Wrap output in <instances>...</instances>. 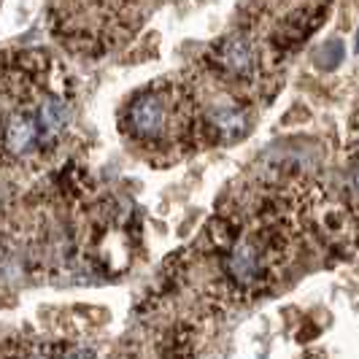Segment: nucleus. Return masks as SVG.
Masks as SVG:
<instances>
[{"mask_svg": "<svg viewBox=\"0 0 359 359\" xmlns=\"http://www.w3.org/2000/svg\"><path fill=\"white\" fill-rule=\"evenodd\" d=\"M189 125V100L173 87H157L138 95L127 108V130L149 146L170 144Z\"/></svg>", "mask_w": 359, "mask_h": 359, "instance_id": "f03ea898", "label": "nucleus"}, {"mask_svg": "<svg viewBox=\"0 0 359 359\" xmlns=\"http://www.w3.org/2000/svg\"><path fill=\"white\" fill-rule=\"evenodd\" d=\"M211 127L219 133L222 141H238L249 125H246L243 108L233 106V103H219L211 108Z\"/></svg>", "mask_w": 359, "mask_h": 359, "instance_id": "39448f33", "label": "nucleus"}, {"mask_svg": "<svg viewBox=\"0 0 359 359\" xmlns=\"http://www.w3.org/2000/svg\"><path fill=\"white\" fill-rule=\"evenodd\" d=\"M270 259L273 257L268 254V243L262 238H254V235L238 238L227 249V259H224L230 284L243 292L262 287L270 273Z\"/></svg>", "mask_w": 359, "mask_h": 359, "instance_id": "7ed1b4c3", "label": "nucleus"}, {"mask_svg": "<svg viewBox=\"0 0 359 359\" xmlns=\"http://www.w3.org/2000/svg\"><path fill=\"white\" fill-rule=\"evenodd\" d=\"M357 52H359V33H357Z\"/></svg>", "mask_w": 359, "mask_h": 359, "instance_id": "0eeeda50", "label": "nucleus"}, {"mask_svg": "<svg viewBox=\"0 0 359 359\" xmlns=\"http://www.w3.org/2000/svg\"><path fill=\"white\" fill-rule=\"evenodd\" d=\"M351 184L357 187V192H359V165L354 168V173H351Z\"/></svg>", "mask_w": 359, "mask_h": 359, "instance_id": "423d86ee", "label": "nucleus"}, {"mask_svg": "<svg viewBox=\"0 0 359 359\" xmlns=\"http://www.w3.org/2000/svg\"><path fill=\"white\" fill-rule=\"evenodd\" d=\"M219 62L224 71L235 73V76H249L257 65V52H254L252 41L243 36L227 38L219 46Z\"/></svg>", "mask_w": 359, "mask_h": 359, "instance_id": "20e7f679", "label": "nucleus"}, {"mask_svg": "<svg viewBox=\"0 0 359 359\" xmlns=\"http://www.w3.org/2000/svg\"><path fill=\"white\" fill-rule=\"evenodd\" d=\"M62 92L43 73L11 65L0 71V162L17 165L52 149L68 127Z\"/></svg>", "mask_w": 359, "mask_h": 359, "instance_id": "f257e3e1", "label": "nucleus"}]
</instances>
